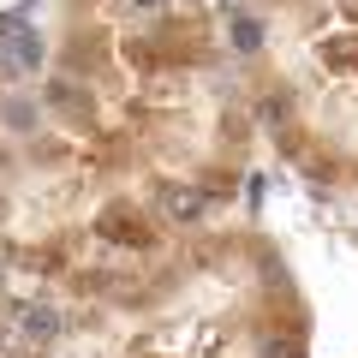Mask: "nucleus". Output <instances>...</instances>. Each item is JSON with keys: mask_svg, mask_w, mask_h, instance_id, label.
<instances>
[{"mask_svg": "<svg viewBox=\"0 0 358 358\" xmlns=\"http://www.w3.org/2000/svg\"><path fill=\"white\" fill-rule=\"evenodd\" d=\"M131 6H162V0H131Z\"/></svg>", "mask_w": 358, "mask_h": 358, "instance_id": "nucleus-5", "label": "nucleus"}, {"mask_svg": "<svg viewBox=\"0 0 358 358\" xmlns=\"http://www.w3.org/2000/svg\"><path fill=\"white\" fill-rule=\"evenodd\" d=\"M162 209L173 221H197L203 215V192H192V185H162Z\"/></svg>", "mask_w": 358, "mask_h": 358, "instance_id": "nucleus-3", "label": "nucleus"}, {"mask_svg": "<svg viewBox=\"0 0 358 358\" xmlns=\"http://www.w3.org/2000/svg\"><path fill=\"white\" fill-rule=\"evenodd\" d=\"M18 334L36 341V346H48L54 334H60V310H54V305H24V310H18Z\"/></svg>", "mask_w": 358, "mask_h": 358, "instance_id": "nucleus-2", "label": "nucleus"}, {"mask_svg": "<svg viewBox=\"0 0 358 358\" xmlns=\"http://www.w3.org/2000/svg\"><path fill=\"white\" fill-rule=\"evenodd\" d=\"M233 48H239V54H257V48H263V24H257V18H233Z\"/></svg>", "mask_w": 358, "mask_h": 358, "instance_id": "nucleus-4", "label": "nucleus"}, {"mask_svg": "<svg viewBox=\"0 0 358 358\" xmlns=\"http://www.w3.org/2000/svg\"><path fill=\"white\" fill-rule=\"evenodd\" d=\"M36 60H42V36L24 18L0 13V66H6V72H36Z\"/></svg>", "mask_w": 358, "mask_h": 358, "instance_id": "nucleus-1", "label": "nucleus"}]
</instances>
